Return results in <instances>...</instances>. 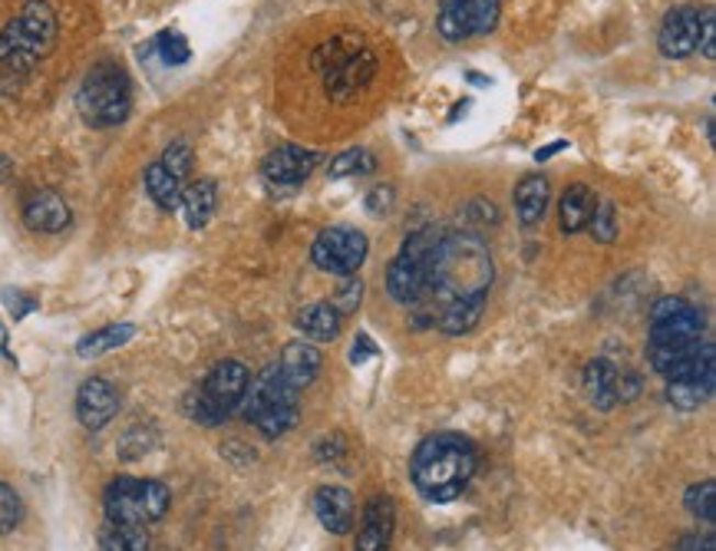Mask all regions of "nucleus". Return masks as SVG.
<instances>
[{
  "label": "nucleus",
  "mask_w": 716,
  "mask_h": 551,
  "mask_svg": "<svg viewBox=\"0 0 716 551\" xmlns=\"http://www.w3.org/2000/svg\"><path fill=\"white\" fill-rule=\"evenodd\" d=\"M169 488L156 479H133L123 475L107 488V515L110 521L123 525H153L163 521L169 511Z\"/></svg>",
  "instance_id": "nucleus-9"
},
{
  "label": "nucleus",
  "mask_w": 716,
  "mask_h": 551,
  "mask_svg": "<svg viewBox=\"0 0 716 551\" xmlns=\"http://www.w3.org/2000/svg\"><path fill=\"white\" fill-rule=\"evenodd\" d=\"M344 278L347 281L334 294V311L337 314H354L360 307V301H363V278H357V274H344Z\"/></svg>",
  "instance_id": "nucleus-35"
},
{
  "label": "nucleus",
  "mask_w": 716,
  "mask_h": 551,
  "mask_svg": "<svg viewBox=\"0 0 716 551\" xmlns=\"http://www.w3.org/2000/svg\"><path fill=\"white\" fill-rule=\"evenodd\" d=\"M133 337H136V327H133V324H110V327H100V330L87 334V337L77 344V353H80L83 360L103 357L107 350H116V347L130 344Z\"/></svg>",
  "instance_id": "nucleus-26"
},
{
  "label": "nucleus",
  "mask_w": 716,
  "mask_h": 551,
  "mask_svg": "<svg viewBox=\"0 0 716 551\" xmlns=\"http://www.w3.org/2000/svg\"><path fill=\"white\" fill-rule=\"evenodd\" d=\"M713 498H716V488H713V482L706 479V482H700V485H690L686 488V498H683V505L690 508V515H696L700 521H706V525H713Z\"/></svg>",
  "instance_id": "nucleus-32"
},
{
  "label": "nucleus",
  "mask_w": 716,
  "mask_h": 551,
  "mask_svg": "<svg viewBox=\"0 0 716 551\" xmlns=\"http://www.w3.org/2000/svg\"><path fill=\"white\" fill-rule=\"evenodd\" d=\"M561 149H568V143H551L548 149H538V153H535V159H538V162H545V159H551V156H555V153H561Z\"/></svg>",
  "instance_id": "nucleus-41"
},
{
  "label": "nucleus",
  "mask_w": 716,
  "mask_h": 551,
  "mask_svg": "<svg viewBox=\"0 0 716 551\" xmlns=\"http://www.w3.org/2000/svg\"><path fill=\"white\" fill-rule=\"evenodd\" d=\"M251 386V370L242 360H222L202 383V390H195L189 413L205 423V426H219L232 416V409H238L248 396Z\"/></svg>",
  "instance_id": "nucleus-7"
},
{
  "label": "nucleus",
  "mask_w": 716,
  "mask_h": 551,
  "mask_svg": "<svg viewBox=\"0 0 716 551\" xmlns=\"http://www.w3.org/2000/svg\"><path fill=\"white\" fill-rule=\"evenodd\" d=\"M116 413H120V393H116V386L110 380H103V376L83 380V386L77 390V416H80V423L90 432H97Z\"/></svg>",
  "instance_id": "nucleus-14"
},
{
  "label": "nucleus",
  "mask_w": 716,
  "mask_h": 551,
  "mask_svg": "<svg viewBox=\"0 0 716 551\" xmlns=\"http://www.w3.org/2000/svg\"><path fill=\"white\" fill-rule=\"evenodd\" d=\"M495 278L489 245L476 232H443L426 284L410 304L416 327H433L449 337L469 334L485 311V297Z\"/></svg>",
  "instance_id": "nucleus-1"
},
{
  "label": "nucleus",
  "mask_w": 716,
  "mask_h": 551,
  "mask_svg": "<svg viewBox=\"0 0 716 551\" xmlns=\"http://www.w3.org/2000/svg\"><path fill=\"white\" fill-rule=\"evenodd\" d=\"M176 179H182L186 182V176L192 172V146L186 143V139H176L166 153H163V159H159Z\"/></svg>",
  "instance_id": "nucleus-34"
},
{
  "label": "nucleus",
  "mask_w": 716,
  "mask_h": 551,
  "mask_svg": "<svg viewBox=\"0 0 716 551\" xmlns=\"http://www.w3.org/2000/svg\"><path fill=\"white\" fill-rule=\"evenodd\" d=\"M396 528V502L390 495H373L363 508V525L357 531L354 551H387Z\"/></svg>",
  "instance_id": "nucleus-16"
},
{
  "label": "nucleus",
  "mask_w": 716,
  "mask_h": 551,
  "mask_svg": "<svg viewBox=\"0 0 716 551\" xmlns=\"http://www.w3.org/2000/svg\"><path fill=\"white\" fill-rule=\"evenodd\" d=\"M245 403H248V406H245L248 423H251L261 436H268V439L284 436V432L298 423V416H301V390H294V386L284 380V373L278 370V363L268 367V370H261L258 376H251V386H248Z\"/></svg>",
  "instance_id": "nucleus-6"
},
{
  "label": "nucleus",
  "mask_w": 716,
  "mask_h": 551,
  "mask_svg": "<svg viewBox=\"0 0 716 551\" xmlns=\"http://www.w3.org/2000/svg\"><path fill=\"white\" fill-rule=\"evenodd\" d=\"M591 209H594V192L588 185H568L561 192V202H558V222H561V232L564 235H578L588 218H591Z\"/></svg>",
  "instance_id": "nucleus-24"
},
{
  "label": "nucleus",
  "mask_w": 716,
  "mask_h": 551,
  "mask_svg": "<svg viewBox=\"0 0 716 551\" xmlns=\"http://www.w3.org/2000/svg\"><path fill=\"white\" fill-rule=\"evenodd\" d=\"M74 212L67 205V199L54 189H41L34 192L27 202H24V222L31 232H41V235H57L70 225Z\"/></svg>",
  "instance_id": "nucleus-17"
},
{
  "label": "nucleus",
  "mask_w": 716,
  "mask_h": 551,
  "mask_svg": "<svg viewBox=\"0 0 716 551\" xmlns=\"http://www.w3.org/2000/svg\"><path fill=\"white\" fill-rule=\"evenodd\" d=\"M584 383H588V396L597 409H611L617 400H624V376L611 360H594L584 370Z\"/></svg>",
  "instance_id": "nucleus-21"
},
{
  "label": "nucleus",
  "mask_w": 716,
  "mask_h": 551,
  "mask_svg": "<svg viewBox=\"0 0 716 551\" xmlns=\"http://www.w3.org/2000/svg\"><path fill=\"white\" fill-rule=\"evenodd\" d=\"M156 50H159V60H163L166 67H182V64L192 60L189 41H186L182 34H172V31H166V34L156 37Z\"/></svg>",
  "instance_id": "nucleus-31"
},
{
  "label": "nucleus",
  "mask_w": 716,
  "mask_h": 551,
  "mask_svg": "<svg viewBox=\"0 0 716 551\" xmlns=\"http://www.w3.org/2000/svg\"><path fill=\"white\" fill-rule=\"evenodd\" d=\"M696 551H716V538H713V531L700 538V544H696Z\"/></svg>",
  "instance_id": "nucleus-42"
},
{
  "label": "nucleus",
  "mask_w": 716,
  "mask_h": 551,
  "mask_svg": "<svg viewBox=\"0 0 716 551\" xmlns=\"http://www.w3.org/2000/svg\"><path fill=\"white\" fill-rule=\"evenodd\" d=\"M317 459H321V462H340V459H344V439H340V432L321 439V446H317Z\"/></svg>",
  "instance_id": "nucleus-38"
},
{
  "label": "nucleus",
  "mask_w": 716,
  "mask_h": 551,
  "mask_svg": "<svg viewBox=\"0 0 716 551\" xmlns=\"http://www.w3.org/2000/svg\"><path fill=\"white\" fill-rule=\"evenodd\" d=\"M57 47V14L44 0L31 4L0 31V93H14Z\"/></svg>",
  "instance_id": "nucleus-4"
},
{
  "label": "nucleus",
  "mask_w": 716,
  "mask_h": 551,
  "mask_svg": "<svg viewBox=\"0 0 716 551\" xmlns=\"http://www.w3.org/2000/svg\"><path fill=\"white\" fill-rule=\"evenodd\" d=\"M588 225H591V235H594L597 241L611 245V241L617 238V209H614V202H611V199H597L594 209H591Z\"/></svg>",
  "instance_id": "nucleus-30"
},
{
  "label": "nucleus",
  "mask_w": 716,
  "mask_h": 551,
  "mask_svg": "<svg viewBox=\"0 0 716 551\" xmlns=\"http://www.w3.org/2000/svg\"><path fill=\"white\" fill-rule=\"evenodd\" d=\"M476 469H479V452L462 432L426 436L410 459V479L416 492L436 505L459 498L472 482Z\"/></svg>",
  "instance_id": "nucleus-3"
},
{
  "label": "nucleus",
  "mask_w": 716,
  "mask_h": 551,
  "mask_svg": "<svg viewBox=\"0 0 716 551\" xmlns=\"http://www.w3.org/2000/svg\"><path fill=\"white\" fill-rule=\"evenodd\" d=\"M100 551H149V531L146 525L110 521L100 535Z\"/></svg>",
  "instance_id": "nucleus-27"
},
{
  "label": "nucleus",
  "mask_w": 716,
  "mask_h": 551,
  "mask_svg": "<svg viewBox=\"0 0 716 551\" xmlns=\"http://www.w3.org/2000/svg\"><path fill=\"white\" fill-rule=\"evenodd\" d=\"M321 367H324V357H321V350H317L311 340H291V344H284L278 370L284 373V380H288L294 390L311 386V383L317 380Z\"/></svg>",
  "instance_id": "nucleus-19"
},
{
  "label": "nucleus",
  "mask_w": 716,
  "mask_h": 551,
  "mask_svg": "<svg viewBox=\"0 0 716 551\" xmlns=\"http://www.w3.org/2000/svg\"><path fill=\"white\" fill-rule=\"evenodd\" d=\"M331 54V64H321L324 70V87L337 97V100H347L354 93H360L373 74H377V57L363 47V44H350V47H340V44H327L324 47Z\"/></svg>",
  "instance_id": "nucleus-11"
},
{
  "label": "nucleus",
  "mask_w": 716,
  "mask_h": 551,
  "mask_svg": "<svg viewBox=\"0 0 716 551\" xmlns=\"http://www.w3.org/2000/svg\"><path fill=\"white\" fill-rule=\"evenodd\" d=\"M716 18H713V11H703L700 14V44H696V50L706 57V60H713L716 57Z\"/></svg>",
  "instance_id": "nucleus-37"
},
{
  "label": "nucleus",
  "mask_w": 716,
  "mask_h": 551,
  "mask_svg": "<svg viewBox=\"0 0 716 551\" xmlns=\"http://www.w3.org/2000/svg\"><path fill=\"white\" fill-rule=\"evenodd\" d=\"M367 235L357 228H324L311 245V261L327 274H357L367 261Z\"/></svg>",
  "instance_id": "nucleus-12"
},
{
  "label": "nucleus",
  "mask_w": 716,
  "mask_h": 551,
  "mask_svg": "<svg viewBox=\"0 0 716 551\" xmlns=\"http://www.w3.org/2000/svg\"><path fill=\"white\" fill-rule=\"evenodd\" d=\"M548 202H551V185H548V179L541 172H532L515 185V215H518V222L525 228L541 225V218L548 212Z\"/></svg>",
  "instance_id": "nucleus-20"
},
{
  "label": "nucleus",
  "mask_w": 716,
  "mask_h": 551,
  "mask_svg": "<svg viewBox=\"0 0 716 551\" xmlns=\"http://www.w3.org/2000/svg\"><path fill=\"white\" fill-rule=\"evenodd\" d=\"M24 518V502L21 495L14 492V485L8 482H0V535H8L21 525Z\"/></svg>",
  "instance_id": "nucleus-33"
},
{
  "label": "nucleus",
  "mask_w": 716,
  "mask_h": 551,
  "mask_svg": "<svg viewBox=\"0 0 716 551\" xmlns=\"http://www.w3.org/2000/svg\"><path fill=\"white\" fill-rule=\"evenodd\" d=\"M4 301H8V307H11L14 317H24L27 311H34V301L24 297V294H18V291H4Z\"/></svg>",
  "instance_id": "nucleus-40"
},
{
  "label": "nucleus",
  "mask_w": 716,
  "mask_h": 551,
  "mask_svg": "<svg viewBox=\"0 0 716 551\" xmlns=\"http://www.w3.org/2000/svg\"><path fill=\"white\" fill-rule=\"evenodd\" d=\"M380 350H377V344L370 340V334H357V340H354V350H350V363H367L370 357H377Z\"/></svg>",
  "instance_id": "nucleus-39"
},
{
  "label": "nucleus",
  "mask_w": 716,
  "mask_h": 551,
  "mask_svg": "<svg viewBox=\"0 0 716 551\" xmlns=\"http://www.w3.org/2000/svg\"><path fill=\"white\" fill-rule=\"evenodd\" d=\"M647 360L667 383L713 386L716 360L703 314L683 297H660L650 311Z\"/></svg>",
  "instance_id": "nucleus-2"
},
{
  "label": "nucleus",
  "mask_w": 716,
  "mask_h": 551,
  "mask_svg": "<svg viewBox=\"0 0 716 551\" xmlns=\"http://www.w3.org/2000/svg\"><path fill=\"white\" fill-rule=\"evenodd\" d=\"M77 110H80L83 123L93 130L123 126L130 120V110H133V87H130L126 70L120 64H110V60L97 64L80 83Z\"/></svg>",
  "instance_id": "nucleus-5"
},
{
  "label": "nucleus",
  "mask_w": 716,
  "mask_h": 551,
  "mask_svg": "<svg viewBox=\"0 0 716 551\" xmlns=\"http://www.w3.org/2000/svg\"><path fill=\"white\" fill-rule=\"evenodd\" d=\"M340 324H344V314H337L331 301H314L298 314V330L304 334V340H314V344L337 340Z\"/></svg>",
  "instance_id": "nucleus-22"
},
{
  "label": "nucleus",
  "mask_w": 716,
  "mask_h": 551,
  "mask_svg": "<svg viewBox=\"0 0 716 551\" xmlns=\"http://www.w3.org/2000/svg\"><path fill=\"white\" fill-rule=\"evenodd\" d=\"M370 172H377V156L370 153V149H347V153H340L337 159H331V169H327V176L331 179H347V176H370Z\"/></svg>",
  "instance_id": "nucleus-28"
},
{
  "label": "nucleus",
  "mask_w": 716,
  "mask_h": 551,
  "mask_svg": "<svg viewBox=\"0 0 716 551\" xmlns=\"http://www.w3.org/2000/svg\"><path fill=\"white\" fill-rule=\"evenodd\" d=\"M393 202H396V192H393V185H373L370 192H367V212L373 215V218H383V215H390L393 212Z\"/></svg>",
  "instance_id": "nucleus-36"
},
{
  "label": "nucleus",
  "mask_w": 716,
  "mask_h": 551,
  "mask_svg": "<svg viewBox=\"0 0 716 551\" xmlns=\"http://www.w3.org/2000/svg\"><path fill=\"white\" fill-rule=\"evenodd\" d=\"M321 162V153L304 149V146H278L275 153L265 156L261 162V176L275 185H301L314 166Z\"/></svg>",
  "instance_id": "nucleus-15"
},
{
  "label": "nucleus",
  "mask_w": 716,
  "mask_h": 551,
  "mask_svg": "<svg viewBox=\"0 0 716 551\" xmlns=\"http://www.w3.org/2000/svg\"><path fill=\"white\" fill-rule=\"evenodd\" d=\"M314 511L331 535H347L354 528V518H357L354 495L344 485H321L314 495Z\"/></svg>",
  "instance_id": "nucleus-18"
},
{
  "label": "nucleus",
  "mask_w": 716,
  "mask_h": 551,
  "mask_svg": "<svg viewBox=\"0 0 716 551\" xmlns=\"http://www.w3.org/2000/svg\"><path fill=\"white\" fill-rule=\"evenodd\" d=\"M446 228L439 225H426V228H416L413 235H406V241L400 245L396 258L390 261L387 268V291L393 294V301L400 304H413L426 284V271H429V258L439 245Z\"/></svg>",
  "instance_id": "nucleus-8"
},
{
  "label": "nucleus",
  "mask_w": 716,
  "mask_h": 551,
  "mask_svg": "<svg viewBox=\"0 0 716 551\" xmlns=\"http://www.w3.org/2000/svg\"><path fill=\"white\" fill-rule=\"evenodd\" d=\"M709 396H713V386H703V383H667V400L673 403V409H683V413L700 409Z\"/></svg>",
  "instance_id": "nucleus-29"
},
{
  "label": "nucleus",
  "mask_w": 716,
  "mask_h": 551,
  "mask_svg": "<svg viewBox=\"0 0 716 551\" xmlns=\"http://www.w3.org/2000/svg\"><path fill=\"white\" fill-rule=\"evenodd\" d=\"M146 192L163 212H172L182 202V179H176L163 162H153L146 169Z\"/></svg>",
  "instance_id": "nucleus-25"
},
{
  "label": "nucleus",
  "mask_w": 716,
  "mask_h": 551,
  "mask_svg": "<svg viewBox=\"0 0 716 551\" xmlns=\"http://www.w3.org/2000/svg\"><path fill=\"white\" fill-rule=\"evenodd\" d=\"M502 14V0H439L436 31L449 44L492 34Z\"/></svg>",
  "instance_id": "nucleus-10"
},
{
  "label": "nucleus",
  "mask_w": 716,
  "mask_h": 551,
  "mask_svg": "<svg viewBox=\"0 0 716 551\" xmlns=\"http://www.w3.org/2000/svg\"><path fill=\"white\" fill-rule=\"evenodd\" d=\"M700 44V11L696 8H673L657 34V47L667 60H683Z\"/></svg>",
  "instance_id": "nucleus-13"
},
{
  "label": "nucleus",
  "mask_w": 716,
  "mask_h": 551,
  "mask_svg": "<svg viewBox=\"0 0 716 551\" xmlns=\"http://www.w3.org/2000/svg\"><path fill=\"white\" fill-rule=\"evenodd\" d=\"M215 205H219V185L212 179H199L189 189H182L179 209H182L189 228H205L209 218L215 215Z\"/></svg>",
  "instance_id": "nucleus-23"
}]
</instances>
